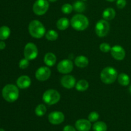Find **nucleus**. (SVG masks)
<instances>
[{"label": "nucleus", "instance_id": "f257e3e1", "mask_svg": "<svg viewBox=\"0 0 131 131\" xmlns=\"http://www.w3.org/2000/svg\"><path fill=\"white\" fill-rule=\"evenodd\" d=\"M2 96L4 99L7 102H15L19 98V88L14 84H6L3 87L2 90Z\"/></svg>", "mask_w": 131, "mask_h": 131}, {"label": "nucleus", "instance_id": "f03ea898", "mask_svg": "<svg viewBox=\"0 0 131 131\" xmlns=\"http://www.w3.org/2000/svg\"><path fill=\"white\" fill-rule=\"evenodd\" d=\"M28 31L33 38H40L46 35V28L40 21L33 20L29 24Z\"/></svg>", "mask_w": 131, "mask_h": 131}, {"label": "nucleus", "instance_id": "7ed1b4c3", "mask_svg": "<svg viewBox=\"0 0 131 131\" xmlns=\"http://www.w3.org/2000/svg\"><path fill=\"white\" fill-rule=\"evenodd\" d=\"M72 27L77 31H84L89 26L88 19L83 14L74 15L70 20Z\"/></svg>", "mask_w": 131, "mask_h": 131}, {"label": "nucleus", "instance_id": "20e7f679", "mask_svg": "<svg viewBox=\"0 0 131 131\" xmlns=\"http://www.w3.org/2000/svg\"><path fill=\"white\" fill-rule=\"evenodd\" d=\"M118 75V72L115 68L107 67L101 72V79L105 84H111L116 80Z\"/></svg>", "mask_w": 131, "mask_h": 131}, {"label": "nucleus", "instance_id": "39448f33", "mask_svg": "<svg viewBox=\"0 0 131 131\" xmlns=\"http://www.w3.org/2000/svg\"><path fill=\"white\" fill-rule=\"evenodd\" d=\"M61 96L57 90L54 89H49L43 93L42 96L43 101L47 105H54L60 101Z\"/></svg>", "mask_w": 131, "mask_h": 131}, {"label": "nucleus", "instance_id": "423d86ee", "mask_svg": "<svg viewBox=\"0 0 131 131\" xmlns=\"http://www.w3.org/2000/svg\"><path fill=\"white\" fill-rule=\"evenodd\" d=\"M110 29V26L107 20L101 19L99 20L95 24V30L97 36L99 37H104L108 34Z\"/></svg>", "mask_w": 131, "mask_h": 131}, {"label": "nucleus", "instance_id": "0eeeda50", "mask_svg": "<svg viewBox=\"0 0 131 131\" xmlns=\"http://www.w3.org/2000/svg\"><path fill=\"white\" fill-rule=\"evenodd\" d=\"M49 7L48 0H37L33 4V11L36 15H43L46 14Z\"/></svg>", "mask_w": 131, "mask_h": 131}, {"label": "nucleus", "instance_id": "6e6552de", "mask_svg": "<svg viewBox=\"0 0 131 131\" xmlns=\"http://www.w3.org/2000/svg\"><path fill=\"white\" fill-rule=\"evenodd\" d=\"M38 49L37 46L33 42H29L24 47V58L28 60H33L38 56Z\"/></svg>", "mask_w": 131, "mask_h": 131}, {"label": "nucleus", "instance_id": "1a4fd4ad", "mask_svg": "<svg viewBox=\"0 0 131 131\" xmlns=\"http://www.w3.org/2000/svg\"><path fill=\"white\" fill-rule=\"evenodd\" d=\"M74 68V64L70 59H65L59 62L57 65V70L61 74H67L71 72Z\"/></svg>", "mask_w": 131, "mask_h": 131}, {"label": "nucleus", "instance_id": "9d476101", "mask_svg": "<svg viewBox=\"0 0 131 131\" xmlns=\"http://www.w3.org/2000/svg\"><path fill=\"white\" fill-rule=\"evenodd\" d=\"M51 71L48 67H41L35 72V78L39 81H45L49 79Z\"/></svg>", "mask_w": 131, "mask_h": 131}, {"label": "nucleus", "instance_id": "9b49d317", "mask_svg": "<svg viewBox=\"0 0 131 131\" xmlns=\"http://www.w3.org/2000/svg\"><path fill=\"white\" fill-rule=\"evenodd\" d=\"M48 120L52 125H59L63 122L65 115L61 111H53L49 115Z\"/></svg>", "mask_w": 131, "mask_h": 131}, {"label": "nucleus", "instance_id": "f8f14e48", "mask_svg": "<svg viewBox=\"0 0 131 131\" xmlns=\"http://www.w3.org/2000/svg\"><path fill=\"white\" fill-rule=\"evenodd\" d=\"M111 54L114 59L118 61L123 60L125 57V51L122 46L116 45L111 49Z\"/></svg>", "mask_w": 131, "mask_h": 131}, {"label": "nucleus", "instance_id": "ddd939ff", "mask_svg": "<svg viewBox=\"0 0 131 131\" xmlns=\"http://www.w3.org/2000/svg\"><path fill=\"white\" fill-rule=\"evenodd\" d=\"M61 84L63 87L67 89L74 88L76 84V81L74 77L71 75H65L61 78Z\"/></svg>", "mask_w": 131, "mask_h": 131}, {"label": "nucleus", "instance_id": "4468645a", "mask_svg": "<svg viewBox=\"0 0 131 131\" xmlns=\"http://www.w3.org/2000/svg\"><path fill=\"white\" fill-rule=\"evenodd\" d=\"M75 126L78 131H89L92 127V124L88 120L79 119L76 121Z\"/></svg>", "mask_w": 131, "mask_h": 131}, {"label": "nucleus", "instance_id": "2eb2a0df", "mask_svg": "<svg viewBox=\"0 0 131 131\" xmlns=\"http://www.w3.org/2000/svg\"><path fill=\"white\" fill-rule=\"evenodd\" d=\"M31 81L28 75H23L19 77L17 80V86L20 89H26L30 86Z\"/></svg>", "mask_w": 131, "mask_h": 131}, {"label": "nucleus", "instance_id": "dca6fc26", "mask_svg": "<svg viewBox=\"0 0 131 131\" xmlns=\"http://www.w3.org/2000/svg\"><path fill=\"white\" fill-rule=\"evenodd\" d=\"M43 62L47 66L53 67L56 62V55L52 52H47L43 58Z\"/></svg>", "mask_w": 131, "mask_h": 131}, {"label": "nucleus", "instance_id": "f3484780", "mask_svg": "<svg viewBox=\"0 0 131 131\" xmlns=\"http://www.w3.org/2000/svg\"><path fill=\"white\" fill-rule=\"evenodd\" d=\"M74 63L78 67L84 68L88 66L89 61H88V58L83 56V55H80L75 58V60H74Z\"/></svg>", "mask_w": 131, "mask_h": 131}, {"label": "nucleus", "instance_id": "a211bd4d", "mask_svg": "<svg viewBox=\"0 0 131 131\" xmlns=\"http://www.w3.org/2000/svg\"><path fill=\"white\" fill-rule=\"evenodd\" d=\"M116 15V12L112 8H107L104 10L102 13V17L104 20H111L115 17Z\"/></svg>", "mask_w": 131, "mask_h": 131}, {"label": "nucleus", "instance_id": "6ab92c4d", "mask_svg": "<svg viewBox=\"0 0 131 131\" xmlns=\"http://www.w3.org/2000/svg\"><path fill=\"white\" fill-rule=\"evenodd\" d=\"M70 25V21L66 17H62L58 19L56 23V27L58 29L61 31H64L69 28Z\"/></svg>", "mask_w": 131, "mask_h": 131}, {"label": "nucleus", "instance_id": "aec40b11", "mask_svg": "<svg viewBox=\"0 0 131 131\" xmlns=\"http://www.w3.org/2000/svg\"><path fill=\"white\" fill-rule=\"evenodd\" d=\"M75 86L77 90L79 91V92H84L89 87V83L86 80L81 79L77 82Z\"/></svg>", "mask_w": 131, "mask_h": 131}, {"label": "nucleus", "instance_id": "412c9836", "mask_svg": "<svg viewBox=\"0 0 131 131\" xmlns=\"http://www.w3.org/2000/svg\"><path fill=\"white\" fill-rule=\"evenodd\" d=\"M117 79L119 84L124 86L129 85L130 83V78L127 74H125V73H122L120 75H118Z\"/></svg>", "mask_w": 131, "mask_h": 131}, {"label": "nucleus", "instance_id": "4be33fe9", "mask_svg": "<svg viewBox=\"0 0 131 131\" xmlns=\"http://www.w3.org/2000/svg\"><path fill=\"white\" fill-rule=\"evenodd\" d=\"M10 29L6 26H3L0 27V40H6L10 35Z\"/></svg>", "mask_w": 131, "mask_h": 131}, {"label": "nucleus", "instance_id": "5701e85b", "mask_svg": "<svg viewBox=\"0 0 131 131\" xmlns=\"http://www.w3.org/2000/svg\"><path fill=\"white\" fill-rule=\"evenodd\" d=\"M73 9L77 12H83L85 10L86 5L84 2L81 1H77L73 5Z\"/></svg>", "mask_w": 131, "mask_h": 131}, {"label": "nucleus", "instance_id": "b1692460", "mask_svg": "<svg viewBox=\"0 0 131 131\" xmlns=\"http://www.w3.org/2000/svg\"><path fill=\"white\" fill-rule=\"evenodd\" d=\"M94 131H107V126L104 122H96L93 125Z\"/></svg>", "mask_w": 131, "mask_h": 131}, {"label": "nucleus", "instance_id": "393cba45", "mask_svg": "<svg viewBox=\"0 0 131 131\" xmlns=\"http://www.w3.org/2000/svg\"><path fill=\"white\" fill-rule=\"evenodd\" d=\"M46 38L49 41H55L58 38V33L53 29L49 30L46 33Z\"/></svg>", "mask_w": 131, "mask_h": 131}, {"label": "nucleus", "instance_id": "a878e982", "mask_svg": "<svg viewBox=\"0 0 131 131\" xmlns=\"http://www.w3.org/2000/svg\"><path fill=\"white\" fill-rule=\"evenodd\" d=\"M46 111H47V108L46 106L44 104H38V106L36 107L35 110V113L36 115L38 116H42L46 114Z\"/></svg>", "mask_w": 131, "mask_h": 131}, {"label": "nucleus", "instance_id": "bb28decb", "mask_svg": "<svg viewBox=\"0 0 131 131\" xmlns=\"http://www.w3.org/2000/svg\"><path fill=\"white\" fill-rule=\"evenodd\" d=\"M73 10H74L73 9V6L69 3L64 4L62 6V7H61V11H62L63 14H70Z\"/></svg>", "mask_w": 131, "mask_h": 131}, {"label": "nucleus", "instance_id": "cd10ccee", "mask_svg": "<svg viewBox=\"0 0 131 131\" xmlns=\"http://www.w3.org/2000/svg\"><path fill=\"white\" fill-rule=\"evenodd\" d=\"M99 118V115L97 112L96 111H93V112H91L88 115V120H89L90 122H97L98 120V119Z\"/></svg>", "mask_w": 131, "mask_h": 131}, {"label": "nucleus", "instance_id": "c85d7f7f", "mask_svg": "<svg viewBox=\"0 0 131 131\" xmlns=\"http://www.w3.org/2000/svg\"><path fill=\"white\" fill-rule=\"evenodd\" d=\"M29 65V60H28V59L24 58L20 60V61H19V67L20 69H25L28 67Z\"/></svg>", "mask_w": 131, "mask_h": 131}, {"label": "nucleus", "instance_id": "c756f323", "mask_svg": "<svg viewBox=\"0 0 131 131\" xmlns=\"http://www.w3.org/2000/svg\"><path fill=\"white\" fill-rule=\"evenodd\" d=\"M99 49L102 52H107L111 51V47L107 43H102L99 46Z\"/></svg>", "mask_w": 131, "mask_h": 131}, {"label": "nucleus", "instance_id": "7c9ffc66", "mask_svg": "<svg viewBox=\"0 0 131 131\" xmlns=\"http://www.w3.org/2000/svg\"><path fill=\"white\" fill-rule=\"evenodd\" d=\"M126 0H117L116 1V6L119 9H122L126 6Z\"/></svg>", "mask_w": 131, "mask_h": 131}, {"label": "nucleus", "instance_id": "2f4dec72", "mask_svg": "<svg viewBox=\"0 0 131 131\" xmlns=\"http://www.w3.org/2000/svg\"><path fill=\"white\" fill-rule=\"evenodd\" d=\"M63 131H76V130H75L74 127L71 126V125H66L63 128Z\"/></svg>", "mask_w": 131, "mask_h": 131}, {"label": "nucleus", "instance_id": "473e14b6", "mask_svg": "<svg viewBox=\"0 0 131 131\" xmlns=\"http://www.w3.org/2000/svg\"><path fill=\"white\" fill-rule=\"evenodd\" d=\"M6 47V43L3 40L0 41V50L5 49Z\"/></svg>", "mask_w": 131, "mask_h": 131}, {"label": "nucleus", "instance_id": "72a5a7b5", "mask_svg": "<svg viewBox=\"0 0 131 131\" xmlns=\"http://www.w3.org/2000/svg\"><path fill=\"white\" fill-rule=\"evenodd\" d=\"M49 1H51V2H55V1H56L57 0H48Z\"/></svg>", "mask_w": 131, "mask_h": 131}, {"label": "nucleus", "instance_id": "f704fd0d", "mask_svg": "<svg viewBox=\"0 0 131 131\" xmlns=\"http://www.w3.org/2000/svg\"><path fill=\"white\" fill-rule=\"evenodd\" d=\"M107 1H110V2H113V1H116V0H107Z\"/></svg>", "mask_w": 131, "mask_h": 131}, {"label": "nucleus", "instance_id": "c9c22d12", "mask_svg": "<svg viewBox=\"0 0 131 131\" xmlns=\"http://www.w3.org/2000/svg\"><path fill=\"white\" fill-rule=\"evenodd\" d=\"M129 92H130V93H131V85L130 86V87H129Z\"/></svg>", "mask_w": 131, "mask_h": 131}, {"label": "nucleus", "instance_id": "e433bc0d", "mask_svg": "<svg viewBox=\"0 0 131 131\" xmlns=\"http://www.w3.org/2000/svg\"><path fill=\"white\" fill-rule=\"evenodd\" d=\"M0 131H5L3 129H0Z\"/></svg>", "mask_w": 131, "mask_h": 131}]
</instances>
